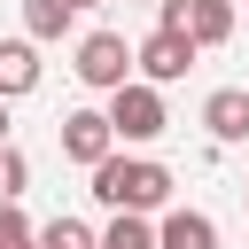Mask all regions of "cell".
<instances>
[{
	"label": "cell",
	"mask_w": 249,
	"mask_h": 249,
	"mask_svg": "<svg viewBox=\"0 0 249 249\" xmlns=\"http://www.w3.org/2000/svg\"><path fill=\"white\" fill-rule=\"evenodd\" d=\"M171 163H156V156H132V148H117L101 171H93V202L101 210H140V218H156V210H171Z\"/></svg>",
	"instance_id": "6da1fadb"
},
{
	"label": "cell",
	"mask_w": 249,
	"mask_h": 249,
	"mask_svg": "<svg viewBox=\"0 0 249 249\" xmlns=\"http://www.w3.org/2000/svg\"><path fill=\"white\" fill-rule=\"evenodd\" d=\"M70 70H78V86L117 93V86H132V78H140V47H124V31H86V39H78V54H70Z\"/></svg>",
	"instance_id": "7a4b0ae2"
},
{
	"label": "cell",
	"mask_w": 249,
	"mask_h": 249,
	"mask_svg": "<svg viewBox=\"0 0 249 249\" xmlns=\"http://www.w3.org/2000/svg\"><path fill=\"white\" fill-rule=\"evenodd\" d=\"M109 124H117V140H124V148H148V140H163V132H171L163 86H148V78L117 86V93H109Z\"/></svg>",
	"instance_id": "3957f363"
},
{
	"label": "cell",
	"mask_w": 249,
	"mask_h": 249,
	"mask_svg": "<svg viewBox=\"0 0 249 249\" xmlns=\"http://www.w3.org/2000/svg\"><path fill=\"white\" fill-rule=\"evenodd\" d=\"M156 31H187L195 47L233 39V0H156Z\"/></svg>",
	"instance_id": "277c9868"
},
{
	"label": "cell",
	"mask_w": 249,
	"mask_h": 249,
	"mask_svg": "<svg viewBox=\"0 0 249 249\" xmlns=\"http://www.w3.org/2000/svg\"><path fill=\"white\" fill-rule=\"evenodd\" d=\"M54 140H62V156L70 163H86V171H101L124 140H117V124H109V109H70L62 124H54Z\"/></svg>",
	"instance_id": "5b68a950"
},
{
	"label": "cell",
	"mask_w": 249,
	"mask_h": 249,
	"mask_svg": "<svg viewBox=\"0 0 249 249\" xmlns=\"http://www.w3.org/2000/svg\"><path fill=\"white\" fill-rule=\"evenodd\" d=\"M195 54H202V47H195L187 31H148V39H140V78H148V86H171V78L195 70Z\"/></svg>",
	"instance_id": "8992f818"
},
{
	"label": "cell",
	"mask_w": 249,
	"mask_h": 249,
	"mask_svg": "<svg viewBox=\"0 0 249 249\" xmlns=\"http://www.w3.org/2000/svg\"><path fill=\"white\" fill-rule=\"evenodd\" d=\"M202 132H210V140H226V148H233V140H249V86H218V93L202 101Z\"/></svg>",
	"instance_id": "52a82bcc"
},
{
	"label": "cell",
	"mask_w": 249,
	"mask_h": 249,
	"mask_svg": "<svg viewBox=\"0 0 249 249\" xmlns=\"http://www.w3.org/2000/svg\"><path fill=\"white\" fill-rule=\"evenodd\" d=\"M39 86V39H0V101H23Z\"/></svg>",
	"instance_id": "ba28073f"
},
{
	"label": "cell",
	"mask_w": 249,
	"mask_h": 249,
	"mask_svg": "<svg viewBox=\"0 0 249 249\" xmlns=\"http://www.w3.org/2000/svg\"><path fill=\"white\" fill-rule=\"evenodd\" d=\"M156 233H163V249H218V218L210 210H163Z\"/></svg>",
	"instance_id": "9c48e42d"
},
{
	"label": "cell",
	"mask_w": 249,
	"mask_h": 249,
	"mask_svg": "<svg viewBox=\"0 0 249 249\" xmlns=\"http://www.w3.org/2000/svg\"><path fill=\"white\" fill-rule=\"evenodd\" d=\"M70 31H78V8L70 0H23V39L47 47V39H70Z\"/></svg>",
	"instance_id": "30bf717a"
},
{
	"label": "cell",
	"mask_w": 249,
	"mask_h": 249,
	"mask_svg": "<svg viewBox=\"0 0 249 249\" xmlns=\"http://www.w3.org/2000/svg\"><path fill=\"white\" fill-rule=\"evenodd\" d=\"M101 249H163V233H156V218H140V210H117V218L101 226Z\"/></svg>",
	"instance_id": "8fae6325"
},
{
	"label": "cell",
	"mask_w": 249,
	"mask_h": 249,
	"mask_svg": "<svg viewBox=\"0 0 249 249\" xmlns=\"http://www.w3.org/2000/svg\"><path fill=\"white\" fill-rule=\"evenodd\" d=\"M39 249H101V233L86 218H47L39 226Z\"/></svg>",
	"instance_id": "7c38bea8"
},
{
	"label": "cell",
	"mask_w": 249,
	"mask_h": 249,
	"mask_svg": "<svg viewBox=\"0 0 249 249\" xmlns=\"http://www.w3.org/2000/svg\"><path fill=\"white\" fill-rule=\"evenodd\" d=\"M23 187H31V156L8 140V148H0V202H23Z\"/></svg>",
	"instance_id": "4fadbf2b"
},
{
	"label": "cell",
	"mask_w": 249,
	"mask_h": 249,
	"mask_svg": "<svg viewBox=\"0 0 249 249\" xmlns=\"http://www.w3.org/2000/svg\"><path fill=\"white\" fill-rule=\"evenodd\" d=\"M0 249H39V226H31L16 202H0Z\"/></svg>",
	"instance_id": "5bb4252c"
},
{
	"label": "cell",
	"mask_w": 249,
	"mask_h": 249,
	"mask_svg": "<svg viewBox=\"0 0 249 249\" xmlns=\"http://www.w3.org/2000/svg\"><path fill=\"white\" fill-rule=\"evenodd\" d=\"M0 148H8V101H0Z\"/></svg>",
	"instance_id": "9a60e30c"
},
{
	"label": "cell",
	"mask_w": 249,
	"mask_h": 249,
	"mask_svg": "<svg viewBox=\"0 0 249 249\" xmlns=\"http://www.w3.org/2000/svg\"><path fill=\"white\" fill-rule=\"evenodd\" d=\"M70 8H78V16H86V8H101V0H70Z\"/></svg>",
	"instance_id": "2e32d148"
}]
</instances>
